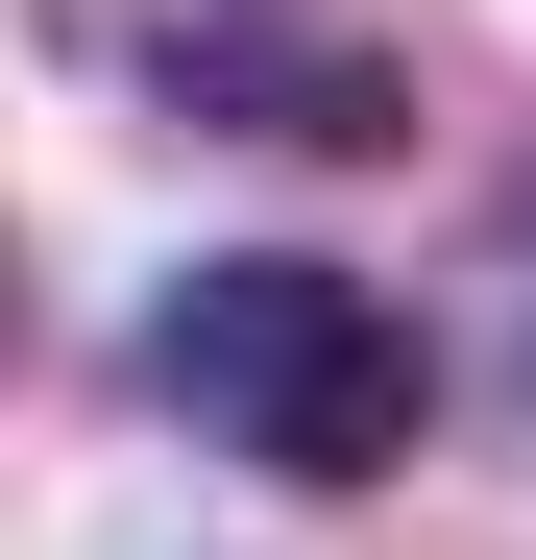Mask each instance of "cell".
<instances>
[{
    "mask_svg": "<svg viewBox=\"0 0 536 560\" xmlns=\"http://www.w3.org/2000/svg\"><path fill=\"white\" fill-rule=\"evenodd\" d=\"M0 341H25V268H0Z\"/></svg>",
    "mask_w": 536,
    "mask_h": 560,
    "instance_id": "cell-3",
    "label": "cell"
},
{
    "mask_svg": "<svg viewBox=\"0 0 536 560\" xmlns=\"http://www.w3.org/2000/svg\"><path fill=\"white\" fill-rule=\"evenodd\" d=\"M147 415H196L220 463H268V488H391L439 439V341L366 293V268H317V244H220V268L147 293Z\"/></svg>",
    "mask_w": 536,
    "mask_h": 560,
    "instance_id": "cell-1",
    "label": "cell"
},
{
    "mask_svg": "<svg viewBox=\"0 0 536 560\" xmlns=\"http://www.w3.org/2000/svg\"><path fill=\"white\" fill-rule=\"evenodd\" d=\"M171 98L293 122V147H391V73H366V49H244V25H171Z\"/></svg>",
    "mask_w": 536,
    "mask_h": 560,
    "instance_id": "cell-2",
    "label": "cell"
}]
</instances>
